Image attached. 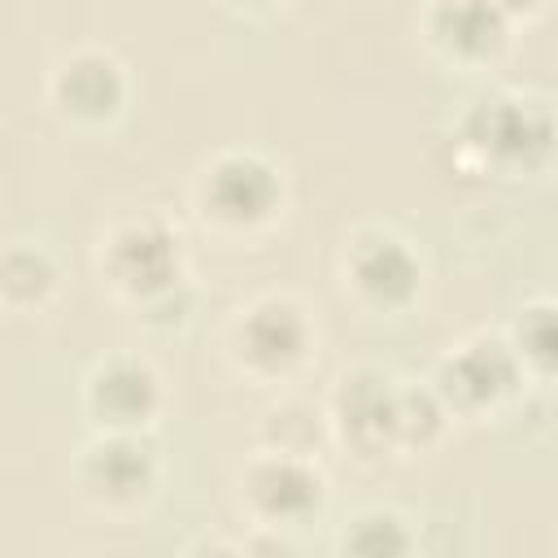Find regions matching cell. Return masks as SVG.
<instances>
[{"label": "cell", "mask_w": 558, "mask_h": 558, "mask_svg": "<svg viewBox=\"0 0 558 558\" xmlns=\"http://www.w3.org/2000/svg\"><path fill=\"white\" fill-rule=\"evenodd\" d=\"M240 506L262 532L305 527L327 506V475L318 458L257 449L240 471Z\"/></svg>", "instance_id": "cell-9"}, {"label": "cell", "mask_w": 558, "mask_h": 558, "mask_svg": "<svg viewBox=\"0 0 558 558\" xmlns=\"http://www.w3.org/2000/svg\"><path fill=\"white\" fill-rule=\"evenodd\" d=\"M70 480L92 510L135 514L157 497L161 449L148 432H92L70 462Z\"/></svg>", "instance_id": "cell-6"}, {"label": "cell", "mask_w": 558, "mask_h": 558, "mask_svg": "<svg viewBox=\"0 0 558 558\" xmlns=\"http://www.w3.org/2000/svg\"><path fill=\"white\" fill-rule=\"evenodd\" d=\"M340 292L366 314H405L423 292V257L388 227H357L340 248Z\"/></svg>", "instance_id": "cell-8"}, {"label": "cell", "mask_w": 558, "mask_h": 558, "mask_svg": "<svg viewBox=\"0 0 558 558\" xmlns=\"http://www.w3.org/2000/svg\"><path fill=\"white\" fill-rule=\"evenodd\" d=\"M192 205L205 231L222 240H257L288 209V174L257 148H222L196 170Z\"/></svg>", "instance_id": "cell-2"}, {"label": "cell", "mask_w": 558, "mask_h": 558, "mask_svg": "<svg viewBox=\"0 0 558 558\" xmlns=\"http://www.w3.org/2000/svg\"><path fill=\"white\" fill-rule=\"evenodd\" d=\"M449 410L427 379H397V458L427 453L449 432Z\"/></svg>", "instance_id": "cell-16"}, {"label": "cell", "mask_w": 558, "mask_h": 558, "mask_svg": "<svg viewBox=\"0 0 558 558\" xmlns=\"http://www.w3.org/2000/svg\"><path fill=\"white\" fill-rule=\"evenodd\" d=\"M501 336H506L510 353L519 357V366H523L527 384H549V379H554V362H558V331H554V301H549V296L527 301Z\"/></svg>", "instance_id": "cell-17"}, {"label": "cell", "mask_w": 558, "mask_h": 558, "mask_svg": "<svg viewBox=\"0 0 558 558\" xmlns=\"http://www.w3.org/2000/svg\"><path fill=\"white\" fill-rule=\"evenodd\" d=\"M453 157L480 179H541L554 161L549 96L488 87L453 118Z\"/></svg>", "instance_id": "cell-1"}, {"label": "cell", "mask_w": 558, "mask_h": 558, "mask_svg": "<svg viewBox=\"0 0 558 558\" xmlns=\"http://www.w3.org/2000/svg\"><path fill=\"white\" fill-rule=\"evenodd\" d=\"M423 44L453 70H488L510 52L514 22L493 0H427Z\"/></svg>", "instance_id": "cell-12"}, {"label": "cell", "mask_w": 558, "mask_h": 558, "mask_svg": "<svg viewBox=\"0 0 558 558\" xmlns=\"http://www.w3.org/2000/svg\"><path fill=\"white\" fill-rule=\"evenodd\" d=\"M327 445H331L327 410L305 397H279L257 423V449H270V453L318 458Z\"/></svg>", "instance_id": "cell-14"}, {"label": "cell", "mask_w": 558, "mask_h": 558, "mask_svg": "<svg viewBox=\"0 0 558 558\" xmlns=\"http://www.w3.org/2000/svg\"><path fill=\"white\" fill-rule=\"evenodd\" d=\"M131 100L126 65L109 48H74L48 70V105L78 131H100L122 118Z\"/></svg>", "instance_id": "cell-11"}, {"label": "cell", "mask_w": 558, "mask_h": 558, "mask_svg": "<svg viewBox=\"0 0 558 558\" xmlns=\"http://www.w3.org/2000/svg\"><path fill=\"white\" fill-rule=\"evenodd\" d=\"M397 379L375 362L344 366L323 401L331 445H340L353 462L379 466L397 458Z\"/></svg>", "instance_id": "cell-7"}, {"label": "cell", "mask_w": 558, "mask_h": 558, "mask_svg": "<svg viewBox=\"0 0 558 558\" xmlns=\"http://www.w3.org/2000/svg\"><path fill=\"white\" fill-rule=\"evenodd\" d=\"M414 545L418 536L410 519L392 506H362L336 532V554H357V558H401L414 554Z\"/></svg>", "instance_id": "cell-15"}, {"label": "cell", "mask_w": 558, "mask_h": 558, "mask_svg": "<svg viewBox=\"0 0 558 558\" xmlns=\"http://www.w3.org/2000/svg\"><path fill=\"white\" fill-rule=\"evenodd\" d=\"M318 349V323L292 292H257L227 323V357L231 366L262 384H292Z\"/></svg>", "instance_id": "cell-3"}, {"label": "cell", "mask_w": 558, "mask_h": 558, "mask_svg": "<svg viewBox=\"0 0 558 558\" xmlns=\"http://www.w3.org/2000/svg\"><path fill=\"white\" fill-rule=\"evenodd\" d=\"M78 401L92 432H153L166 410V384L148 357L109 353L87 366Z\"/></svg>", "instance_id": "cell-10"}, {"label": "cell", "mask_w": 558, "mask_h": 558, "mask_svg": "<svg viewBox=\"0 0 558 558\" xmlns=\"http://www.w3.org/2000/svg\"><path fill=\"white\" fill-rule=\"evenodd\" d=\"M427 384L440 397V405L449 410V418L484 423V418L501 414L523 392L527 375L501 331H471L436 357Z\"/></svg>", "instance_id": "cell-5"}, {"label": "cell", "mask_w": 558, "mask_h": 558, "mask_svg": "<svg viewBox=\"0 0 558 558\" xmlns=\"http://www.w3.org/2000/svg\"><path fill=\"white\" fill-rule=\"evenodd\" d=\"M96 275L122 305L140 314L170 288L187 283V240L161 214L118 218L96 240Z\"/></svg>", "instance_id": "cell-4"}, {"label": "cell", "mask_w": 558, "mask_h": 558, "mask_svg": "<svg viewBox=\"0 0 558 558\" xmlns=\"http://www.w3.org/2000/svg\"><path fill=\"white\" fill-rule=\"evenodd\" d=\"M493 4H497L510 22H532L536 13H545V4H549V0H493Z\"/></svg>", "instance_id": "cell-18"}, {"label": "cell", "mask_w": 558, "mask_h": 558, "mask_svg": "<svg viewBox=\"0 0 558 558\" xmlns=\"http://www.w3.org/2000/svg\"><path fill=\"white\" fill-rule=\"evenodd\" d=\"M61 292V266L44 244L13 240L0 248V310L4 314H39Z\"/></svg>", "instance_id": "cell-13"}, {"label": "cell", "mask_w": 558, "mask_h": 558, "mask_svg": "<svg viewBox=\"0 0 558 558\" xmlns=\"http://www.w3.org/2000/svg\"><path fill=\"white\" fill-rule=\"evenodd\" d=\"M227 9H235V13H244V17H257V13H270L275 4H283V0H222Z\"/></svg>", "instance_id": "cell-19"}]
</instances>
